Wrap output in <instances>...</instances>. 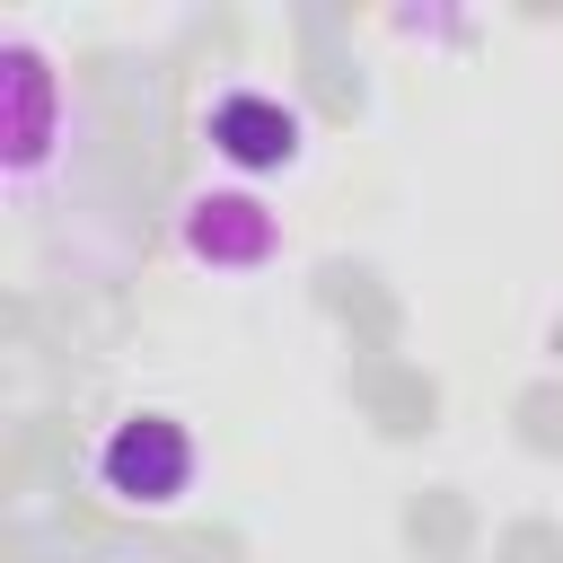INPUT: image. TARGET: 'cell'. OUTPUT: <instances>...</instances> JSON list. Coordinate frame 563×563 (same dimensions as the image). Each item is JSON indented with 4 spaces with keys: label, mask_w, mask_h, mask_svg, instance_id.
Masks as SVG:
<instances>
[{
    "label": "cell",
    "mask_w": 563,
    "mask_h": 563,
    "mask_svg": "<svg viewBox=\"0 0 563 563\" xmlns=\"http://www.w3.org/2000/svg\"><path fill=\"white\" fill-rule=\"evenodd\" d=\"M176 246L202 273H264L282 255V211L255 185H194L176 211Z\"/></svg>",
    "instance_id": "obj_2"
},
{
    "label": "cell",
    "mask_w": 563,
    "mask_h": 563,
    "mask_svg": "<svg viewBox=\"0 0 563 563\" xmlns=\"http://www.w3.org/2000/svg\"><path fill=\"white\" fill-rule=\"evenodd\" d=\"M202 141H211V158H229L238 176H282V167H299L308 123H299V106H290L282 88H220V97L202 106Z\"/></svg>",
    "instance_id": "obj_3"
},
{
    "label": "cell",
    "mask_w": 563,
    "mask_h": 563,
    "mask_svg": "<svg viewBox=\"0 0 563 563\" xmlns=\"http://www.w3.org/2000/svg\"><path fill=\"white\" fill-rule=\"evenodd\" d=\"M194 475H202V440L176 413H114L97 431V449H88V484H97L106 510L158 519V510H176L194 493Z\"/></svg>",
    "instance_id": "obj_1"
},
{
    "label": "cell",
    "mask_w": 563,
    "mask_h": 563,
    "mask_svg": "<svg viewBox=\"0 0 563 563\" xmlns=\"http://www.w3.org/2000/svg\"><path fill=\"white\" fill-rule=\"evenodd\" d=\"M0 62H9V185L35 194L44 158L62 150V70H53V53L35 35H9Z\"/></svg>",
    "instance_id": "obj_4"
}]
</instances>
